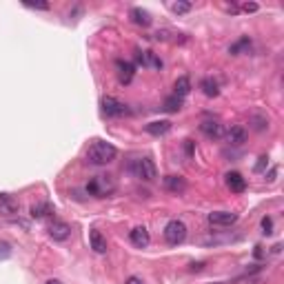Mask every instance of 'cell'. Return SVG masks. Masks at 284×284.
I'll list each match as a JSON object with an SVG mask.
<instances>
[{
    "label": "cell",
    "instance_id": "obj_1",
    "mask_svg": "<svg viewBox=\"0 0 284 284\" xmlns=\"http://www.w3.org/2000/svg\"><path fill=\"white\" fill-rule=\"evenodd\" d=\"M115 155H118V149L111 142H105V140H95L87 151V160L95 167H105L109 162H114Z\"/></svg>",
    "mask_w": 284,
    "mask_h": 284
},
{
    "label": "cell",
    "instance_id": "obj_2",
    "mask_svg": "<svg viewBox=\"0 0 284 284\" xmlns=\"http://www.w3.org/2000/svg\"><path fill=\"white\" fill-rule=\"evenodd\" d=\"M127 169H129V173L133 175V178L142 180V182H153V180L158 178V169H155L151 158H133L129 165H127Z\"/></svg>",
    "mask_w": 284,
    "mask_h": 284
},
{
    "label": "cell",
    "instance_id": "obj_3",
    "mask_svg": "<svg viewBox=\"0 0 284 284\" xmlns=\"http://www.w3.org/2000/svg\"><path fill=\"white\" fill-rule=\"evenodd\" d=\"M114 191H115V182L111 180V175H95L87 185V193L94 195V198H107Z\"/></svg>",
    "mask_w": 284,
    "mask_h": 284
},
{
    "label": "cell",
    "instance_id": "obj_4",
    "mask_svg": "<svg viewBox=\"0 0 284 284\" xmlns=\"http://www.w3.org/2000/svg\"><path fill=\"white\" fill-rule=\"evenodd\" d=\"M100 107H102V114L107 118H122V115L129 114V107L125 102H120L118 98H114V95H105L100 100Z\"/></svg>",
    "mask_w": 284,
    "mask_h": 284
},
{
    "label": "cell",
    "instance_id": "obj_5",
    "mask_svg": "<svg viewBox=\"0 0 284 284\" xmlns=\"http://www.w3.org/2000/svg\"><path fill=\"white\" fill-rule=\"evenodd\" d=\"M165 240L169 242V245H173V246L182 245V242L187 240V227H185V222H180V220H171L169 225L165 227Z\"/></svg>",
    "mask_w": 284,
    "mask_h": 284
},
{
    "label": "cell",
    "instance_id": "obj_6",
    "mask_svg": "<svg viewBox=\"0 0 284 284\" xmlns=\"http://www.w3.org/2000/svg\"><path fill=\"white\" fill-rule=\"evenodd\" d=\"M207 220L213 227H231L238 222V213H233V211H213V213H209Z\"/></svg>",
    "mask_w": 284,
    "mask_h": 284
},
{
    "label": "cell",
    "instance_id": "obj_7",
    "mask_svg": "<svg viewBox=\"0 0 284 284\" xmlns=\"http://www.w3.org/2000/svg\"><path fill=\"white\" fill-rule=\"evenodd\" d=\"M135 62L142 67H151V69H162V60L153 54V51H135Z\"/></svg>",
    "mask_w": 284,
    "mask_h": 284
},
{
    "label": "cell",
    "instance_id": "obj_8",
    "mask_svg": "<svg viewBox=\"0 0 284 284\" xmlns=\"http://www.w3.org/2000/svg\"><path fill=\"white\" fill-rule=\"evenodd\" d=\"M49 235L56 240V242H65V240H69V235H71V227L67 225V222L54 220L51 227H49Z\"/></svg>",
    "mask_w": 284,
    "mask_h": 284
},
{
    "label": "cell",
    "instance_id": "obj_9",
    "mask_svg": "<svg viewBox=\"0 0 284 284\" xmlns=\"http://www.w3.org/2000/svg\"><path fill=\"white\" fill-rule=\"evenodd\" d=\"M115 69H118V80L122 85H129L131 80H133L135 67L131 65V62H127V60H115Z\"/></svg>",
    "mask_w": 284,
    "mask_h": 284
},
{
    "label": "cell",
    "instance_id": "obj_10",
    "mask_svg": "<svg viewBox=\"0 0 284 284\" xmlns=\"http://www.w3.org/2000/svg\"><path fill=\"white\" fill-rule=\"evenodd\" d=\"M227 180V187H229L233 193H242V191L246 189V180L242 178V173H238V171H229V173L225 175Z\"/></svg>",
    "mask_w": 284,
    "mask_h": 284
},
{
    "label": "cell",
    "instance_id": "obj_11",
    "mask_svg": "<svg viewBox=\"0 0 284 284\" xmlns=\"http://www.w3.org/2000/svg\"><path fill=\"white\" fill-rule=\"evenodd\" d=\"M200 131L207 135V138H211V140H218V138H222V125H220L218 120H205L202 125H200Z\"/></svg>",
    "mask_w": 284,
    "mask_h": 284
},
{
    "label": "cell",
    "instance_id": "obj_12",
    "mask_svg": "<svg viewBox=\"0 0 284 284\" xmlns=\"http://www.w3.org/2000/svg\"><path fill=\"white\" fill-rule=\"evenodd\" d=\"M129 240H131V245L138 246V249H145L147 245H149V231L145 229V227H135L133 231L129 233Z\"/></svg>",
    "mask_w": 284,
    "mask_h": 284
},
{
    "label": "cell",
    "instance_id": "obj_13",
    "mask_svg": "<svg viewBox=\"0 0 284 284\" xmlns=\"http://www.w3.org/2000/svg\"><path fill=\"white\" fill-rule=\"evenodd\" d=\"M129 18L133 20L135 25H140V27H149L151 22H153L151 14H149L147 9H142V7H133V9L129 11Z\"/></svg>",
    "mask_w": 284,
    "mask_h": 284
},
{
    "label": "cell",
    "instance_id": "obj_14",
    "mask_svg": "<svg viewBox=\"0 0 284 284\" xmlns=\"http://www.w3.org/2000/svg\"><path fill=\"white\" fill-rule=\"evenodd\" d=\"M89 245H91V249L95 251V253H107V240H105V235L100 233L98 229H91L89 231Z\"/></svg>",
    "mask_w": 284,
    "mask_h": 284
},
{
    "label": "cell",
    "instance_id": "obj_15",
    "mask_svg": "<svg viewBox=\"0 0 284 284\" xmlns=\"http://www.w3.org/2000/svg\"><path fill=\"white\" fill-rule=\"evenodd\" d=\"M227 142H229V145H245L246 142V129L245 127H231L229 131H227Z\"/></svg>",
    "mask_w": 284,
    "mask_h": 284
},
{
    "label": "cell",
    "instance_id": "obj_16",
    "mask_svg": "<svg viewBox=\"0 0 284 284\" xmlns=\"http://www.w3.org/2000/svg\"><path fill=\"white\" fill-rule=\"evenodd\" d=\"M145 131L158 138V135L169 133V131H171V122H169V120H155V122H149V125L145 127Z\"/></svg>",
    "mask_w": 284,
    "mask_h": 284
},
{
    "label": "cell",
    "instance_id": "obj_17",
    "mask_svg": "<svg viewBox=\"0 0 284 284\" xmlns=\"http://www.w3.org/2000/svg\"><path fill=\"white\" fill-rule=\"evenodd\" d=\"M165 189L171 193H182L187 189V180L180 178V175H167L165 178Z\"/></svg>",
    "mask_w": 284,
    "mask_h": 284
},
{
    "label": "cell",
    "instance_id": "obj_18",
    "mask_svg": "<svg viewBox=\"0 0 284 284\" xmlns=\"http://www.w3.org/2000/svg\"><path fill=\"white\" fill-rule=\"evenodd\" d=\"M175 94L173 95H178V98H185V95H189V91H191V80L187 78V76H180L178 80H175Z\"/></svg>",
    "mask_w": 284,
    "mask_h": 284
},
{
    "label": "cell",
    "instance_id": "obj_19",
    "mask_svg": "<svg viewBox=\"0 0 284 284\" xmlns=\"http://www.w3.org/2000/svg\"><path fill=\"white\" fill-rule=\"evenodd\" d=\"M49 213H54V207H51L49 202H40V205H34V207H31V218H36V220L47 218Z\"/></svg>",
    "mask_w": 284,
    "mask_h": 284
},
{
    "label": "cell",
    "instance_id": "obj_20",
    "mask_svg": "<svg viewBox=\"0 0 284 284\" xmlns=\"http://www.w3.org/2000/svg\"><path fill=\"white\" fill-rule=\"evenodd\" d=\"M200 89H202V94H205V95H209V98H215V95L220 94L218 82H215L213 78H205V80H202V82H200Z\"/></svg>",
    "mask_w": 284,
    "mask_h": 284
},
{
    "label": "cell",
    "instance_id": "obj_21",
    "mask_svg": "<svg viewBox=\"0 0 284 284\" xmlns=\"http://www.w3.org/2000/svg\"><path fill=\"white\" fill-rule=\"evenodd\" d=\"M251 51V40L249 38H240L235 45H231L229 47V54H233V56H240V54H249Z\"/></svg>",
    "mask_w": 284,
    "mask_h": 284
},
{
    "label": "cell",
    "instance_id": "obj_22",
    "mask_svg": "<svg viewBox=\"0 0 284 284\" xmlns=\"http://www.w3.org/2000/svg\"><path fill=\"white\" fill-rule=\"evenodd\" d=\"M165 111H169V114H175V111L182 109V98H178V95H169V98L165 100V107H162Z\"/></svg>",
    "mask_w": 284,
    "mask_h": 284
},
{
    "label": "cell",
    "instance_id": "obj_23",
    "mask_svg": "<svg viewBox=\"0 0 284 284\" xmlns=\"http://www.w3.org/2000/svg\"><path fill=\"white\" fill-rule=\"evenodd\" d=\"M171 9H173V14H178V16L189 14V11H191V2H173V5H171Z\"/></svg>",
    "mask_w": 284,
    "mask_h": 284
},
{
    "label": "cell",
    "instance_id": "obj_24",
    "mask_svg": "<svg viewBox=\"0 0 284 284\" xmlns=\"http://www.w3.org/2000/svg\"><path fill=\"white\" fill-rule=\"evenodd\" d=\"M0 209L7 211V213H14V211H16V202H11L7 195H0Z\"/></svg>",
    "mask_w": 284,
    "mask_h": 284
},
{
    "label": "cell",
    "instance_id": "obj_25",
    "mask_svg": "<svg viewBox=\"0 0 284 284\" xmlns=\"http://www.w3.org/2000/svg\"><path fill=\"white\" fill-rule=\"evenodd\" d=\"M262 233H265V235L273 233V220H271V218H262Z\"/></svg>",
    "mask_w": 284,
    "mask_h": 284
},
{
    "label": "cell",
    "instance_id": "obj_26",
    "mask_svg": "<svg viewBox=\"0 0 284 284\" xmlns=\"http://www.w3.org/2000/svg\"><path fill=\"white\" fill-rule=\"evenodd\" d=\"M253 125H255V129H258V131H265L266 127H269V122H266L265 118H258V115H255V118H253Z\"/></svg>",
    "mask_w": 284,
    "mask_h": 284
},
{
    "label": "cell",
    "instance_id": "obj_27",
    "mask_svg": "<svg viewBox=\"0 0 284 284\" xmlns=\"http://www.w3.org/2000/svg\"><path fill=\"white\" fill-rule=\"evenodd\" d=\"M25 7H29V9H42V11H47V9H49V2H25Z\"/></svg>",
    "mask_w": 284,
    "mask_h": 284
},
{
    "label": "cell",
    "instance_id": "obj_28",
    "mask_svg": "<svg viewBox=\"0 0 284 284\" xmlns=\"http://www.w3.org/2000/svg\"><path fill=\"white\" fill-rule=\"evenodd\" d=\"M9 245H0V258H9Z\"/></svg>",
    "mask_w": 284,
    "mask_h": 284
},
{
    "label": "cell",
    "instance_id": "obj_29",
    "mask_svg": "<svg viewBox=\"0 0 284 284\" xmlns=\"http://www.w3.org/2000/svg\"><path fill=\"white\" fill-rule=\"evenodd\" d=\"M265 167H266V155H262V158H260V162L255 165V171H265Z\"/></svg>",
    "mask_w": 284,
    "mask_h": 284
},
{
    "label": "cell",
    "instance_id": "obj_30",
    "mask_svg": "<svg viewBox=\"0 0 284 284\" xmlns=\"http://www.w3.org/2000/svg\"><path fill=\"white\" fill-rule=\"evenodd\" d=\"M185 142H187V145H185L187 147V153L191 155V153H193V140H185Z\"/></svg>",
    "mask_w": 284,
    "mask_h": 284
},
{
    "label": "cell",
    "instance_id": "obj_31",
    "mask_svg": "<svg viewBox=\"0 0 284 284\" xmlns=\"http://www.w3.org/2000/svg\"><path fill=\"white\" fill-rule=\"evenodd\" d=\"M245 11H258V5H255V2H246Z\"/></svg>",
    "mask_w": 284,
    "mask_h": 284
},
{
    "label": "cell",
    "instance_id": "obj_32",
    "mask_svg": "<svg viewBox=\"0 0 284 284\" xmlns=\"http://www.w3.org/2000/svg\"><path fill=\"white\" fill-rule=\"evenodd\" d=\"M127 284H145V282H142L140 278H135V275H131V278L127 280Z\"/></svg>",
    "mask_w": 284,
    "mask_h": 284
},
{
    "label": "cell",
    "instance_id": "obj_33",
    "mask_svg": "<svg viewBox=\"0 0 284 284\" xmlns=\"http://www.w3.org/2000/svg\"><path fill=\"white\" fill-rule=\"evenodd\" d=\"M202 266H205V262H193V265H191V271H200Z\"/></svg>",
    "mask_w": 284,
    "mask_h": 284
},
{
    "label": "cell",
    "instance_id": "obj_34",
    "mask_svg": "<svg viewBox=\"0 0 284 284\" xmlns=\"http://www.w3.org/2000/svg\"><path fill=\"white\" fill-rule=\"evenodd\" d=\"M45 284H62V282H60V280H47Z\"/></svg>",
    "mask_w": 284,
    "mask_h": 284
}]
</instances>
